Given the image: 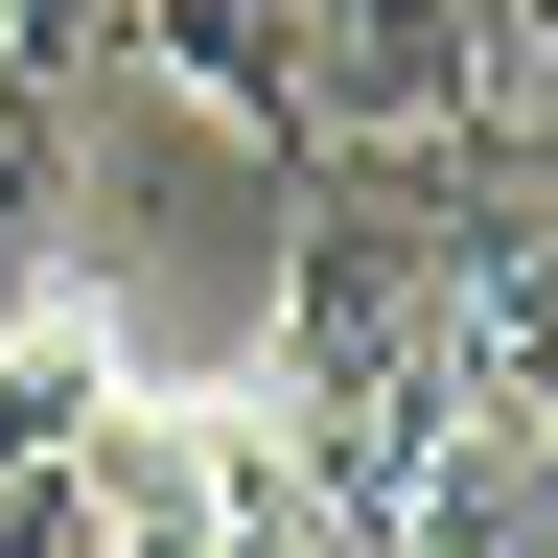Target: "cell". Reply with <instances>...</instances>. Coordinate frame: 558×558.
Instances as JSON below:
<instances>
[{
  "instance_id": "1",
  "label": "cell",
  "mask_w": 558,
  "mask_h": 558,
  "mask_svg": "<svg viewBox=\"0 0 558 558\" xmlns=\"http://www.w3.org/2000/svg\"><path fill=\"white\" fill-rule=\"evenodd\" d=\"M94 558H349V512L256 418V373L233 396H140L117 373V418H94Z\"/></svg>"
},
{
  "instance_id": "2",
  "label": "cell",
  "mask_w": 558,
  "mask_h": 558,
  "mask_svg": "<svg viewBox=\"0 0 558 558\" xmlns=\"http://www.w3.org/2000/svg\"><path fill=\"white\" fill-rule=\"evenodd\" d=\"M488 0H279V117L303 163H396V140H465Z\"/></svg>"
},
{
  "instance_id": "3",
  "label": "cell",
  "mask_w": 558,
  "mask_h": 558,
  "mask_svg": "<svg viewBox=\"0 0 558 558\" xmlns=\"http://www.w3.org/2000/svg\"><path fill=\"white\" fill-rule=\"evenodd\" d=\"M70 24H94V70H140V94H186L209 140L303 163V117H279V0H70Z\"/></svg>"
},
{
  "instance_id": "4",
  "label": "cell",
  "mask_w": 558,
  "mask_h": 558,
  "mask_svg": "<svg viewBox=\"0 0 558 558\" xmlns=\"http://www.w3.org/2000/svg\"><path fill=\"white\" fill-rule=\"evenodd\" d=\"M70 140H94V24H70V0H0V279L47 256Z\"/></svg>"
}]
</instances>
